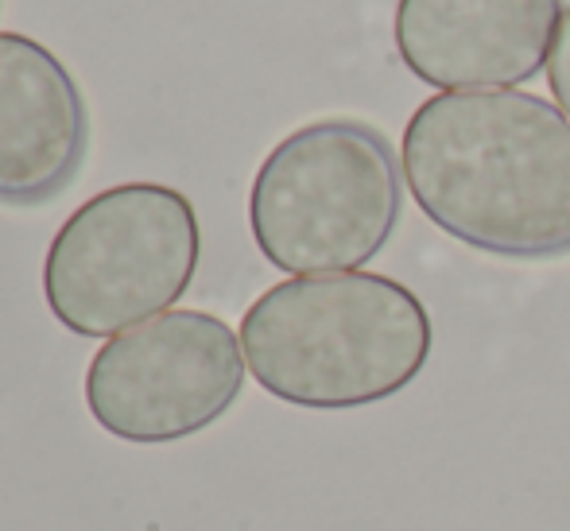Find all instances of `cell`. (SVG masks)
Masks as SVG:
<instances>
[{"mask_svg":"<svg viewBox=\"0 0 570 531\" xmlns=\"http://www.w3.org/2000/svg\"><path fill=\"white\" fill-rule=\"evenodd\" d=\"M400 171L415 206L478 253L570 256V120L535 94L428 98L404 128Z\"/></svg>","mask_w":570,"mask_h":531,"instance_id":"cell-1","label":"cell"},{"mask_svg":"<svg viewBox=\"0 0 570 531\" xmlns=\"http://www.w3.org/2000/svg\"><path fill=\"white\" fill-rule=\"evenodd\" d=\"M431 345L423 299L376 272L292 276L240 318L256 384L307 412H353L400 396L428 368Z\"/></svg>","mask_w":570,"mask_h":531,"instance_id":"cell-2","label":"cell"},{"mask_svg":"<svg viewBox=\"0 0 570 531\" xmlns=\"http://www.w3.org/2000/svg\"><path fill=\"white\" fill-rule=\"evenodd\" d=\"M404 171L373 125L315 120L268 151L248 195L253 240L287 276L361 272L392 240Z\"/></svg>","mask_w":570,"mask_h":531,"instance_id":"cell-3","label":"cell"},{"mask_svg":"<svg viewBox=\"0 0 570 531\" xmlns=\"http://www.w3.org/2000/svg\"><path fill=\"white\" fill-rule=\"evenodd\" d=\"M203 233L187 195L125 183L78 206L55 233L43 292L55 318L82 337H117L167 315L198 272Z\"/></svg>","mask_w":570,"mask_h":531,"instance_id":"cell-4","label":"cell"},{"mask_svg":"<svg viewBox=\"0 0 570 531\" xmlns=\"http://www.w3.org/2000/svg\"><path fill=\"white\" fill-rule=\"evenodd\" d=\"M245 389V350L206 311H167L109 337L86 373L90 415L120 442L159 446L206 431Z\"/></svg>","mask_w":570,"mask_h":531,"instance_id":"cell-5","label":"cell"},{"mask_svg":"<svg viewBox=\"0 0 570 531\" xmlns=\"http://www.w3.org/2000/svg\"><path fill=\"white\" fill-rule=\"evenodd\" d=\"M563 12V0H400L392 31L431 90H517L548 70Z\"/></svg>","mask_w":570,"mask_h":531,"instance_id":"cell-6","label":"cell"},{"mask_svg":"<svg viewBox=\"0 0 570 531\" xmlns=\"http://www.w3.org/2000/svg\"><path fill=\"white\" fill-rule=\"evenodd\" d=\"M90 117L70 70L43 43L0 31V203L39 206L75 183Z\"/></svg>","mask_w":570,"mask_h":531,"instance_id":"cell-7","label":"cell"},{"mask_svg":"<svg viewBox=\"0 0 570 531\" xmlns=\"http://www.w3.org/2000/svg\"><path fill=\"white\" fill-rule=\"evenodd\" d=\"M548 86H551V98H556V106L563 109L567 120H570V8L563 12V20H559L556 43H551Z\"/></svg>","mask_w":570,"mask_h":531,"instance_id":"cell-8","label":"cell"}]
</instances>
